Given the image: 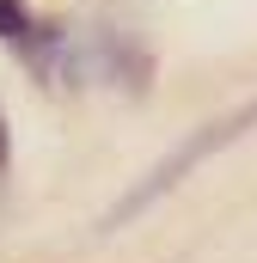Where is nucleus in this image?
I'll use <instances>...</instances> for the list:
<instances>
[{
	"label": "nucleus",
	"mask_w": 257,
	"mask_h": 263,
	"mask_svg": "<svg viewBox=\"0 0 257 263\" xmlns=\"http://www.w3.org/2000/svg\"><path fill=\"white\" fill-rule=\"evenodd\" d=\"M251 123H257V104H245V110H233V117H221V123L196 129L190 141H178V147H172V153H166V159H159V165H153V172H147V178H141V184H135V190H128V196L117 202L104 220H98V233H117V227H128L141 208H153L166 190H178V184H184V172H196V165H202L208 153H221L227 141H239Z\"/></svg>",
	"instance_id": "nucleus-1"
},
{
	"label": "nucleus",
	"mask_w": 257,
	"mask_h": 263,
	"mask_svg": "<svg viewBox=\"0 0 257 263\" xmlns=\"http://www.w3.org/2000/svg\"><path fill=\"white\" fill-rule=\"evenodd\" d=\"M0 165H6V117H0Z\"/></svg>",
	"instance_id": "nucleus-3"
},
{
	"label": "nucleus",
	"mask_w": 257,
	"mask_h": 263,
	"mask_svg": "<svg viewBox=\"0 0 257 263\" xmlns=\"http://www.w3.org/2000/svg\"><path fill=\"white\" fill-rule=\"evenodd\" d=\"M37 31H43V25L25 12V0H0V37H6V43H19V49H25Z\"/></svg>",
	"instance_id": "nucleus-2"
}]
</instances>
